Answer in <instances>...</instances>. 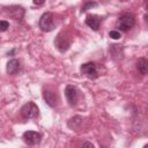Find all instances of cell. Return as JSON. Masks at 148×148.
I'll use <instances>...</instances> for the list:
<instances>
[{"mask_svg": "<svg viewBox=\"0 0 148 148\" xmlns=\"http://www.w3.org/2000/svg\"><path fill=\"white\" fill-rule=\"evenodd\" d=\"M38 24H39V28H40L42 31H44V32H50V31H52V30L56 28L54 15H53L52 13H50V12L44 13V14L40 16V18H39Z\"/></svg>", "mask_w": 148, "mask_h": 148, "instance_id": "1", "label": "cell"}, {"mask_svg": "<svg viewBox=\"0 0 148 148\" xmlns=\"http://www.w3.org/2000/svg\"><path fill=\"white\" fill-rule=\"evenodd\" d=\"M135 24V18L132 14H124L118 18L117 22V28L123 31V32H127L128 30H131Z\"/></svg>", "mask_w": 148, "mask_h": 148, "instance_id": "2", "label": "cell"}, {"mask_svg": "<svg viewBox=\"0 0 148 148\" xmlns=\"http://www.w3.org/2000/svg\"><path fill=\"white\" fill-rule=\"evenodd\" d=\"M21 113L25 119H34L38 117L39 110H38V106L34 102H28L21 108Z\"/></svg>", "mask_w": 148, "mask_h": 148, "instance_id": "3", "label": "cell"}, {"mask_svg": "<svg viewBox=\"0 0 148 148\" xmlns=\"http://www.w3.org/2000/svg\"><path fill=\"white\" fill-rule=\"evenodd\" d=\"M64 94H65V97H66L67 103H68L71 106H74V105L77 103V99H79V92H77V89H76L74 86H72V84L66 86Z\"/></svg>", "mask_w": 148, "mask_h": 148, "instance_id": "4", "label": "cell"}, {"mask_svg": "<svg viewBox=\"0 0 148 148\" xmlns=\"http://www.w3.org/2000/svg\"><path fill=\"white\" fill-rule=\"evenodd\" d=\"M81 72L82 74H84L88 79H96L98 76V72H97V67L94 62H86L81 66Z\"/></svg>", "mask_w": 148, "mask_h": 148, "instance_id": "5", "label": "cell"}, {"mask_svg": "<svg viewBox=\"0 0 148 148\" xmlns=\"http://www.w3.org/2000/svg\"><path fill=\"white\" fill-rule=\"evenodd\" d=\"M42 139V135L38 133V132H35V131H27L23 133V141L29 145V146H34V145H37L39 143Z\"/></svg>", "mask_w": 148, "mask_h": 148, "instance_id": "6", "label": "cell"}, {"mask_svg": "<svg viewBox=\"0 0 148 148\" xmlns=\"http://www.w3.org/2000/svg\"><path fill=\"white\" fill-rule=\"evenodd\" d=\"M6 9H7V14L12 18H14L16 21H20L24 15V9L22 7H20V6H10V7L6 8Z\"/></svg>", "mask_w": 148, "mask_h": 148, "instance_id": "7", "label": "cell"}, {"mask_svg": "<svg viewBox=\"0 0 148 148\" xmlns=\"http://www.w3.org/2000/svg\"><path fill=\"white\" fill-rule=\"evenodd\" d=\"M86 24L89 28H91L92 30H97L99 28V24H101V17L98 15H95V14H89L86 17Z\"/></svg>", "mask_w": 148, "mask_h": 148, "instance_id": "8", "label": "cell"}, {"mask_svg": "<svg viewBox=\"0 0 148 148\" xmlns=\"http://www.w3.org/2000/svg\"><path fill=\"white\" fill-rule=\"evenodd\" d=\"M21 69V62L17 59H10L6 65V71L10 75H15Z\"/></svg>", "mask_w": 148, "mask_h": 148, "instance_id": "9", "label": "cell"}, {"mask_svg": "<svg viewBox=\"0 0 148 148\" xmlns=\"http://www.w3.org/2000/svg\"><path fill=\"white\" fill-rule=\"evenodd\" d=\"M43 98L45 99V102L54 108L57 104V96L53 91L51 90H43Z\"/></svg>", "mask_w": 148, "mask_h": 148, "instance_id": "10", "label": "cell"}, {"mask_svg": "<svg viewBox=\"0 0 148 148\" xmlns=\"http://www.w3.org/2000/svg\"><path fill=\"white\" fill-rule=\"evenodd\" d=\"M82 123H83V118H82L81 116H74V117H72V118L68 120L67 125H68V127L72 128V130H79V128L81 127Z\"/></svg>", "mask_w": 148, "mask_h": 148, "instance_id": "11", "label": "cell"}, {"mask_svg": "<svg viewBox=\"0 0 148 148\" xmlns=\"http://www.w3.org/2000/svg\"><path fill=\"white\" fill-rule=\"evenodd\" d=\"M56 46L58 47V50L60 52H66L69 47V42L68 40H65L60 35L57 37V40H56Z\"/></svg>", "mask_w": 148, "mask_h": 148, "instance_id": "12", "label": "cell"}, {"mask_svg": "<svg viewBox=\"0 0 148 148\" xmlns=\"http://www.w3.org/2000/svg\"><path fill=\"white\" fill-rule=\"evenodd\" d=\"M136 69L141 75L147 74V60L145 58H140L136 61Z\"/></svg>", "mask_w": 148, "mask_h": 148, "instance_id": "13", "label": "cell"}, {"mask_svg": "<svg viewBox=\"0 0 148 148\" xmlns=\"http://www.w3.org/2000/svg\"><path fill=\"white\" fill-rule=\"evenodd\" d=\"M97 6V3L95 2V1H87L83 6H82V9H81V12L83 13V12H87L89 8H92V7H96Z\"/></svg>", "mask_w": 148, "mask_h": 148, "instance_id": "14", "label": "cell"}, {"mask_svg": "<svg viewBox=\"0 0 148 148\" xmlns=\"http://www.w3.org/2000/svg\"><path fill=\"white\" fill-rule=\"evenodd\" d=\"M109 36H110L112 39H119V38L121 37L120 32H119V31H117V30H111V31L109 32Z\"/></svg>", "mask_w": 148, "mask_h": 148, "instance_id": "15", "label": "cell"}, {"mask_svg": "<svg viewBox=\"0 0 148 148\" xmlns=\"http://www.w3.org/2000/svg\"><path fill=\"white\" fill-rule=\"evenodd\" d=\"M9 28V23L7 21H0V31H6Z\"/></svg>", "mask_w": 148, "mask_h": 148, "instance_id": "16", "label": "cell"}, {"mask_svg": "<svg viewBox=\"0 0 148 148\" xmlns=\"http://www.w3.org/2000/svg\"><path fill=\"white\" fill-rule=\"evenodd\" d=\"M44 2H45V0H34V3L37 5V6H40V5H43Z\"/></svg>", "mask_w": 148, "mask_h": 148, "instance_id": "17", "label": "cell"}, {"mask_svg": "<svg viewBox=\"0 0 148 148\" xmlns=\"http://www.w3.org/2000/svg\"><path fill=\"white\" fill-rule=\"evenodd\" d=\"M83 146H87V147H94V145H92V143H90V142H84V143H83Z\"/></svg>", "mask_w": 148, "mask_h": 148, "instance_id": "18", "label": "cell"}, {"mask_svg": "<svg viewBox=\"0 0 148 148\" xmlns=\"http://www.w3.org/2000/svg\"><path fill=\"white\" fill-rule=\"evenodd\" d=\"M123 1H125V0H123Z\"/></svg>", "mask_w": 148, "mask_h": 148, "instance_id": "19", "label": "cell"}]
</instances>
